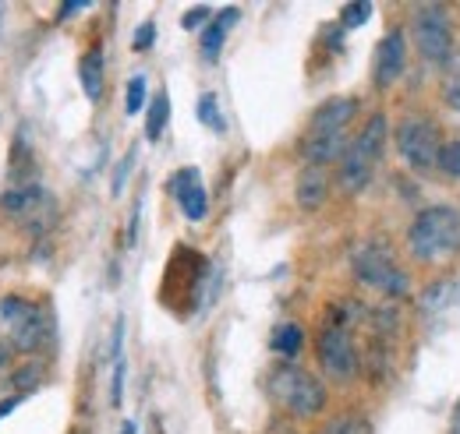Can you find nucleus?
<instances>
[{"label":"nucleus","instance_id":"f3484780","mask_svg":"<svg viewBox=\"0 0 460 434\" xmlns=\"http://www.w3.org/2000/svg\"><path fill=\"white\" fill-rule=\"evenodd\" d=\"M167 120H171V96H167V92H160V96L149 103V113H146V138H149V142H156V138L164 135Z\"/></svg>","mask_w":460,"mask_h":434},{"label":"nucleus","instance_id":"cd10ccee","mask_svg":"<svg viewBox=\"0 0 460 434\" xmlns=\"http://www.w3.org/2000/svg\"><path fill=\"white\" fill-rule=\"evenodd\" d=\"M131 163H135V152H128V156L120 160V166H117V173H114V195H120V187H124V180H128V173H131Z\"/></svg>","mask_w":460,"mask_h":434},{"label":"nucleus","instance_id":"f257e3e1","mask_svg":"<svg viewBox=\"0 0 460 434\" xmlns=\"http://www.w3.org/2000/svg\"><path fill=\"white\" fill-rule=\"evenodd\" d=\"M407 251L418 262H436L460 251V213L450 205L421 209L407 226Z\"/></svg>","mask_w":460,"mask_h":434},{"label":"nucleus","instance_id":"aec40b11","mask_svg":"<svg viewBox=\"0 0 460 434\" xmlns=\"http://www.w3.org/2000/svg\"><path fill=\"white\" fill-rule=\"evenodd\" d=\"M443 100H447V107L460 113V54H454L447 60V71H443Z\"/></svg>","mask_w":460,"mask_h":434},{"label":"nucleus","instance_id":"6e6552de","mask_svg":"<svg viewBox=\"0 0 460 434\" xmlns=\"http://www.w3.org/2000/svg\"><path fill=\"white\" fill-rule=\"evenodd\" d=\"M315 353H319V364L330 378H350L358 375L361 360H358V346H354V335L344 322H330V326L319 332L315 339Z\"/></svg>","mask_w":460,"mask_h":434},{"label":"nucleus","instance_id":"423d86ee","mask_svg":"<svg viewBox=\"0 0 460 434\" xmlns=\"http://www.w3.org/2000/svg\"><path fill=\"white\" fill-rule=\"evenodd\" d=\"M0 318L11 328V343L22 353H36L43 350V343L50 339V318L40 304L25 300V297H4L0 300Z\"/></svg>","mask_w":460,"mask_h":434},{"label":"nucleus","instance_id":"dca6fc26","mask_svg":"<svg viewBox=\"0 0 460 434\" xmlns=\"http://www.w3.org/2000/svg\"><path fill=\"white\" fill-rule=\"evenodd\" d=\"M78 78H82V92L85 100H100L103 96V54H85L78 64Z\"/></svg>","mask_w":460,"mask_h":434},{"label":"nucleus","instance_id":"b1692460","mask_svg":"<svg viewBox=\"0 0 460 434\" xmlns=\"http://www.w3.org/2000/svg\"><path fill=\"white\" fill-rule=\"evenodd\" d=\"M124 109L135 117L138 109H146V74H135L128 82V96H124Z\"/></svg>","mask_w":460,"mask_h":434},{"label":"nucleus","instance_id":"20e7f679","mask_svg":"<svg viewBox=\"0 0 460 434\" xmlns=\"http://www.w3.org/2000/svg\"><path fill=\"white\" fill-rule=\"evenodd\" d=\"M350 269H354V275H358L365 286L379 290L383 297L401 300V297L411 293L407 272L394 262V255H390L383 244H358L354 255H350Z\"/></svg>","mask_w":460,"mask_h":434},{"label":"nucleus","instance_id":"7ed1b4c3","mask_svg":"<svg viewBox=\"0 0 460 434\" xmlns=\"http://www.w3.org/2000/svg\"><path fill=\"white\" fill-rule=\"evenodd\" d=\"M270 395L288 410L290 417H301V421L319 417L326 410V385L297 364H280L270 375Z\"/></svg>","mask_w":460,"mask_h":434},{"label":"nucleus","instance_id":"0eeeda50","mask_svg":"<svg viewBox=\"0 0 460 434\" xmlns=\"http://www.w3.org/2000/svg\"><path fill=\"white\" fill-rule=\"evenodd\" d=\"M414 43L429 64L447 67V60L454 56V29H450V14L443 4H421L414 11Z\"/></svg>","mask_w":460,"mask_h":434},{"label":"nucleus","instance_id":"39448f33","mask_svg":"<svg viewBox=\"0 0 460 434\" xmlns=\"http://www.w3.org/2000/svg\"><path fill=\"white\" fill-rule=\"evenodd\" d=\"M394 138H397L401 160L414 173H432L436 169V156H439V145H443L436 120L421 117V113H411V117H403L401 124H397Z\"/></svg>","mask_w":460,"mask_h":434},{"label":"nucleus","instance_id":"1a4fd4ad","mask_svg":"<svg viewBox=\"0 0 460 434\" xmlns=\"http://www.w3.org/2000/svg\"><path fill=\"white\" fill-rule=\"evenodd\" d=\"M354 113H358V100H350V96L326 100L323 107L312 113L305 138H333V135H347V124L354 120Z\"/></svg>","mask_w":460,"mask_h":434},{"label":"nucleus","instance_id":"412c9836","mask_svg":"<svg viewBox=\"0 0 460 434\" xmlns=\"http://www.w3.org/2000/svg\"><path fill=\"white\" fill-rule=\"evenodd\" d=\"M199 120H202L206 127H213L217 135L227 131V124H224V117H220V107H217V96H209V92L199 100Z\"/></svg>","mask_w":460,"mask_h":434},{"label":"nucleus","instance_id":"5701e85b","mask_svg":"<svg viewBox=\"0 0 460 434\" xmlns=\"http://www.w3.org/2000/svg\"><path fill=\"white\" fill-rule=\"evenodd\" d=\"M436 166L447 177H457L460 180V142H443L439 145V156H436Z\"/></svg>","mask_w":460,"mask_h":434},{"label":"nucleus","instance_id":"6ab92c4d","mask_svg":"<svg viewBox=\"0 0 460 434\" xmlns=\"http://www.w3.org/2000/svg\"><path fill=\"white\" fill-rule=\"evenodd\" d=\"M40 381H43V368H40V360H25L22 368H14V371H11V381H7V385H11L14 392H22V395H25V392L40 388Z\"/></svg>","mask_w":460,"mask_h":434},{"label":"nucleus","instance_id":"c85d7f7f","mask_svg":"<svg viewBox=\"0 0 460 434\" xmlns=\"http://www.w3.org/2000/svg\"><path fill=\"white\" fill-rule=\"evenodd\" d=\"M7 368H11V346H4V343H0V375H4Z\"/></svg>","mask_w":460,"mask_h":434},{"label":"nucleus","instance_id":"4468645a","mask_svg":"<svg viewBox=\"0 0 460 434\" xmlns=\"http://www.w3.org/2000/svg\"><path fill=\"white\" fill-rule=\"evenodd\" d=\"M237 18H241L237 7H224L220 14H213V22H209L206 32H202V56H206V60H220V50H224V43H227V32L234 29Z\"/></svg>","mask_w":460,"mask_h":434},{"label":"nucleus","instance_id":"4be33fe9","mask_svg":"<svg viewBox=\"0 0 460 434\" xmlns=\"http://www.w3.org/2000/svg\"><path fill=\"white\" fill-rule=\"evenodd\" d=\"M326 434H372V424L361 413H344L326 428Z\"/></svg>","mask_w":460,"mask_h":434},{"label":"nucleus","instance_id":"7c9ffc66","mask_svg":"<svg viewBox=\"0 0 460 434\" xmlns=\"http://www.w3.org/2000/svg\"><path fill=\"white\" fill-rule=\"evenodd\" d=\"M14 406H18V395H14V399H4V403H0V421H4V417H7Z\"/></svg>","mask_w":460,"mask_h":434},{"label":"nucleus","instance_id":"ddd939ff","mask_svg":"<svg viewBox=\"0 0 460 434\" xmlns=\"http://www.w3.org/2000/svg\"><path fill=\"white\" fill-rule=\"evenodd\" d=\"M330 195V177L323 166H305V173L297 177V205L305 213H315Z\"/></svg>","mask_w":460,"mask_h":434},{"label":"nucleus","instance_id":"bb28decb","mask_svg":"<svg viewBox=\"0 0 460 434\" xmlns=\"http://www.w3.org/2000/svg\"><path fill=\"white\" fill-rule=\"evenodd\" d=\"M206 22H213V11H209V7H191V11L181 18V25H184L188 32H191V29H202Z\"/></svg>","mask_w":460,"mask_h":434},{"label":"nucleus","instance_id":"a211bd4d","mask_svg":"<svg viewBox=\"0 0 460 434\" xmlns=\"http://www.w3.org/2000/svg\"><path fill=\"white\" fill-rule=\"evenodd\" d=\"M301 343H305V328L288 322V326H280L273 332V339H270V346L280 353V357H297V350H301Z\"/></svg>","mask_w":460,"mask_h":434},{"label":"nucleus","instance_id":"f8f14e48","mask_svg":"<svg viewBox=\"0 0 460 434\" xmlns=\"http://www.w3.org/2000/svg\"><path fill=\"white\" fill-rule=\"evenodd\" d=\"M0 209L11 219H36L43 209H50V195L40 187V184H29V187H11L0 195Z\"/></svg>","mask_w":460,"mask_h":434},{"label":"nucleus","instance_id":"2eb2a0df","mask_svg":"<svg viewBox=\"0 0 460 434\" xmlns=\"http://www.w3.org/2000/svg\"><path fill=\"white\" fill-rule=\"evenodd\" d=\"M460 304V279H439L432 286H425V293L418 297V308L425 315H436V311H447V308H457Z\"/></svg>","mask_w":460,"mask_h":434},{"label":"nucleus","instance_id":"f03ea898","mask_svg":"<svg viewBox=\"0 0 460 434\" xmlns=\"http://www.w3.org/2000/svg\"><path fill=\"white\" fill-rule=\"evenodd\" d=\"M386 135H390V124L383 113H372L368 124L361 127V135L354 142H347V152L341 156V169H337V180L347 195H358L368 187L376 166L383 160V149H386Z\"/></svg>","mask_w":460,"mask_h":434},{"label":"nucleus","instance_id":"c756f323","mask_svg":"<svg viewBox=\"0 0 460 434\" xmlns=\"http://www.w3.org/2000/svg\"><path fill=\"white\" fill-rule=\"evenodd\" d=\"M82 7H85L82 0H71V4H64V7H60V18H67V14H75V11H82Z\"/></svg>","mask_w":460,"mask_h":434},{"label":"nucleus","instance_id":"a878e982","mask_svg":"<svg viewBox=\"0 0 460 434\" xmlns=\"http://www.w3.org/2000/svg\"><path fill=\"white\" fill-rule=\"evenodd\" d=\"M153 43H156V25H153V22H142L138 32L131 36V50H135V54H146Z\"/></svg>","mask_w":460,"mask_h":434},{"label":"nucleus","instance_id":"393cba45","mask_svg":"<svg viewBox=\"0 0 460 434\" xmlns=\"http://www.w3.org/2000/svg\"><path fill=\"white\" fill-rule=\"evenodd\" d=\"M368 18H372V4H368V0H361V4H347L344 11H341L344 29H361Z\"/></svg>","mask_w":460,"mask_h":434},{"label":"nucleus","instance_id":"9d476101","mask_svg":"<svg viewBox=\"0 0 460 434\" xmlns=\"http://www.w3.org/2000/svg\"><path fill=\"white\" fill-rule=\"evenodd\" d=\"M403 56H407V43H403V32L394 29L383 36V43L376 47V60H372V82L376 89H390L403 71Z\"/></svg>","mask_w":460,"mask_h":434},{"label":"nucleus","instance_id":"9b49d317","mask_svg":"<svg viewBox=\"0 0 460 434\" xmlns=\"http://www.w3.org/2000/svg\"><path fill=\"white\" fill-rule=\"evenodd\" d=\"M171 191H173V198L181 202L184 219H191V222H202V219H206L209 198H206V187H202V180H199V169H191V166L181 169L171 180Z\"/></svg>","mask_w":460,"mask_h":434}]
</instances>
